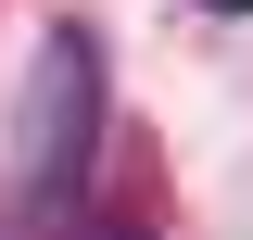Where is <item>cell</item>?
<instances>
[{
	"label": "cell",
	"mask_w": 253,
	"mask_h": 240,
	"mask_svg": "<svg viewBox=\"0 0 253 240\" xmlns=\"http://www.w3.org/2000/svg\"><path fill=\"white\" fill-rule=\"evenodd\" d=\"M114 240H139V228H114Z\"/></svg>",
	"instance_id": "3957f363"
},
{
	"label": "cell",
	"mask_w": 253,
	"mask_h": 240,
	"mask_svg": "<svg viewBox=\"0 0 253 240\" xmlns=\"http://www.w3.org/2000/svg\"><path fill=\"white\" fill-rule=\"evenodd\" d=\"M89 152H101V38L89 26H51L26 63V101H13V202L0 228L13 240H51L89 190Z\"/></svg>",
	"instance_id": "6da1fadb"
},
{
	"label": "cell",
	"mask_w": 253,
	"mask_h": 240,
	"mask_svg": "<svg viewBox=\"0 0 253 240\" xmlns=\"http://www.w3.org/2000/svg\"><path fill=\"white\" fill-rule=\"evenodd\" d=\"M215 13H253V0H215Z\"/></svg>",
	"instance_id": "7a4b0ae2"
}]
</instances>
